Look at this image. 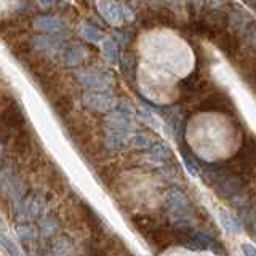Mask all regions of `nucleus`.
<instances>
[{
    "mask_svg": "<svg viewBox=\"0 0 256 256\" xmlns=\"http://www.w3.org/2000/svg\"><path fill=\"white\" fill-rule=\"evenodd\" d=\"M24 64L28 66V69L34 74L37 78H40V82L45 80L46 77L52 76L53 72V62L44 54H37V53H29L26 58L22 60Z\"/></svg>",
    "mask_w": 256,
    "mask_h": 256,
    "instance_id": "f03ea898",
    "label": "nucleus"
},
{
    "mask_svg": "<svg viewBox=\"0 0 256 256\" xmlns=\"http://www.w3.org/2000/svg\"><path fill=\"white\" fill-rule=\"evenodd\" d=\"M29 53H30V45L26 38L16 40L14 44H12V54H14L16 58L24 60Z\"/></svg>",
    "mask_w": 256,
    "mask_h": 256,
    "instance_id": "20e7f679",
    "label": "nucleus"
},
{
    "mask_svg": "<svg viewBox=\"0 0 256 256\" xmlns=\"http://www.w3.org/2000/svg\"><path fill=\"white\" fill-rule=\"evenodd\" d=\"M53 108L60 116H66L72 109V101H70V98H68V96H60L58 100H54Z\"/></svg>",
    "mask_w": 256,
    "mask_h": 256,
    "instance_id": "39448f33",
    "label": "nucleus"
},
{
    "mask_svg": "<svg viewBox=\"0 0 256 256\" xmlns=\"http://www.w3.org/2000/svg\"><path fill=\"white\" fill-rule=\"evenodd\" d=\"M0 122L14 133L26 128V118H24L16 101L12 104H6V106H2V110H0Z\"/></svg>",
    "mask_w": 256,
    "mask_h": 256,
    "instance_id": "f257e3e1",
    "label": "nucleus"
},
{
    "mask_svg": "<svg viewBox=\"0 0 256 256\" xmlns=\"http://www.w3.org/2000/svg\"><path fill=\"white\" fill-rule=\"evenodd\" d=\"M12 152H13V156H16L21 160H29L32 154V141L26 128L14 133L13 142H12Z\"/></svg>",
    "mask_w": 256,
    "mask_h": 256,
    "instance_id": "7ed1b4c3",
    "label": "nucleus"
}]
</instances>
